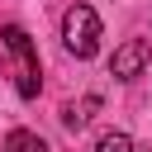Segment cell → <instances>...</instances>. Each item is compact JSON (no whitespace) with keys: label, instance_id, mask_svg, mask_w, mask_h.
Returning a JSON list of instances; mask_svg holds the SVG:
<instances>
[{"label":"cell","instance_id":"6da1fadb","mask_svg":"<svg viewBox=\"0 0 152 152\" xmlns=\"http://www.w3.org/2000/svg\"><path fill=\"white\" fill-rule=\"evenodd\" d=\"M62 43H66V52L71 57H95L100 52V14L90 10V5H71L66 14H62Z\"/></svg>","mask_w":152,"mask_h":152},{"label":"cell","instance_id":"7a4b0ae2","mask_svg":"<svg viewBox=\"0 0 152 152\" xmlns=\"http://www.w3.org/2000/svg\"><path fill=\"white\" fill-rule=\"evenodd\" d=\"M0 38H5V52L19 62V71H14L19 95H24V100H33V95H38V86H43V81H38V52H33V38H28L19 24H5V28H0Z\"/></svg>","mask_w":152,"mask_h":152},{"label":"cell","instance_id":"3957f363","mask_svg":"<svg viewBox=\"0 0 152 152\" xmlns=\"http://www.w3.org/2000/svg\"><path fill=\"white\" fill-rule=\"evenodd\" d=\"M147 57H152V43H147V38H128L124 48H114V57H109V76L133 81V76H142Z\"/></svg>","mask_w":152,"mask_h":152},{"label":"cell","instance_id":"277c9868","mask_svg":"<svg viewBox=\"0 0 152 152\" xmlns=\"http://www.w3.org/2000/svg\"><path fill=\"white\" fill-rule=\"evenodd\" d=\"M95 104H100V95H86L81 104H66V109H62V124H66L71 133H76V128H86V119H90V109H95Z\"/></svg>","mask_w":152,"mask_h":152},{"label":"cell","instance_id":"5b68a950","mask_svg":"<svg viewBox=\"0 0 152 152\" xmlns=\"http://www.w3.org/2000/svg\"><path fill=\"white\" fill-rule=\"evenodd\" d=\"M5 152H48V142H43L38 133H28V128H14V133L5 138Z\"/></svg>","mask_w":152,"mask_h":152},{"label":"cell","instance_id":"8992f818","mask_svg":"<svg viewBox=\"0 0 152 152\" xmlns=\"http://www.w3.org/2000/svg\"><path fill=\"white\" fill-rule=\"evenodd\" d=\"M95 152H133V138H128V133H104V138L95 142Z\"/></svg>","mask_w":152,"mask_h":152}]
</instances>
